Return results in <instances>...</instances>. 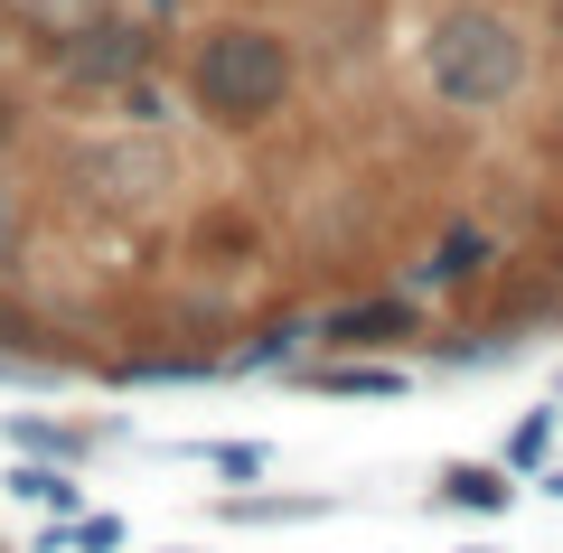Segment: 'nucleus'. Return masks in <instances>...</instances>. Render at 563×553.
<instances>
[{
	"mask_svg": "<svg viewBox=\"0 0 563 553\" xmlns=\"http://www.w3.org/2000/svg\"><path fill=\"white\" fill-rule=\"evenodd\" d=\"M151 10H169V0H151Z\"/></svg>",
	"mask_w": 563,
	"mask_h": 553,
	"instance_id": "obj_12",
	"label": "nucleus"
},
{
	"mask_svg": "<svg viewBox=\"0 0 563 553\" xmlns=\"http://www.w3.org/2000/svg\"><path fill=\"white\" fill-rule=\"evenodd\" d=\"M141 66H151V29L122 20V10H103V20H85V29L57 38V85H113L122 95Z\"/></svg>",
	"mask_w": 563,
	"mask_h": 553,
	"instance_id": "obj_3",
	"label": "nucleus"
},
{
	"mask_svg": "<svg viewBox=\"0 0 563 553\" xmlns=\"http://www.w3.org/2000/svg\"><path fill=\"white\" fill-rule=\"evenodd\" d=\"M291 76H301V57H291V38L263 20H217L198 47H188V103L217 122H263L282 113V95H291Z\"/></svg>",
	"mask_w": 563,
	"mask_h": 553,
	"instance_id": "obj_2",
	"label": "nucleus"
},
{
	"mask_svg": "<svg viewBox=\"0 0 563 553\" xmlns=\"http://www.w3.org/2000/svg\"><path fill=\"white\" fill-rule=\"evenodd\" d=\"M479 273H488V235H470V225H451L442 254L422 263V281H432V291H461V281H479Z\"/></svg>",
	"mask_w": 563,
	"mask_h": 553,
	"instance_id": "obj_5",
	"label": "nucleus"
},
{
	"mask_svg": "<svg viewBox=\"0 0 563 553\" xmlns=\"http://www.w3.org/2000/svg\"><path fill=\"white\" fill-rule=\"evenodd\" d=\"M544 441H554V413H536V422H526L517 441H507V469H526V460H544Z\"/></svg>",
	"mask_w": 563,
	"mask_h": 553,
	"instance_id": "obj_9",
	"label": "nucleus"
},
{
	"mask_svg": "<svg viewBox=\"0 0 563 553\" xmlns=\"http://www.w3.org/2000/svg\"><path fill=\"white\" fill-rule=\"evenodd\" d=\"M103 10H122V0H0V20H20L29 38H47V47H57L66 29H85V20H103Z\"/></svg>",
	"mask_w": 563,
	"mask_h": 553,
	"instance_id": "obj_4",
	"label": "nucleus"
},
{
	"mask_svg": "<svg viewBox=\"0 0 563 553\" xmlns=\"http://www.w3.org/2000/svg\"><path fill=\"white\" fill-rule=\"evenodd\" d=\"M10 488H20L29 507H57V516L76 507V478H57V469H20V478H10Z\"/></svg>",
	"mask_w": 563,
	"mask_h": 553,
	"instance_id": "obj_8",
	"label": "nucleus"
},
{
	"mask_svg": "<svg viewBox=\"0 0 563 553\" xmlns=\"http://www.w3.org/2000/svg\"><path fill=\"white\" fill-rule=\"evenodd\" d=\"M207 460H217L225 478H254V469H263V451H254V441H217V451H207Z\"/></svg>",
	"mask_w": 563,
	"mask_h": 553,
	"instance_id": "obj_10",
	"label": "nucleus"
},
{
	"mask_svg": "<svg viewBox=\"0 0 563 553\" xmlns=\"http://www.w3.org/2000/svg\"><path fill=\"white\" fill-rule=\"evenodd\" d=\"M422 76H432L442 103H461V113H498V103H517L526 76H536V38H526L507 10H488V0H461V10H442L432 38H422Z\"/></svg>",
	"mask_w": 563,
	"mask_h": 553,
	"instance_id": "obj_1",
	"label": "nucleus"
},
{
	"mask_svg": "<svg viewBox=\"0 0 563 553\" xmlns=\"http://www.w3.org/2000/svg\"><path fill=\"white\" fill-rule=\"evenodd\" d=\"M451 507H507V469H451Z\"/></svg>",
	"mask_w": 563,
	"mask_h": 553,
	"instance_id": "obj_7",
	"label": "nucleus"
},
{
	"mask_svg": "<svg viewBox=\"0 0 563 553\" xmlns=\"http://www.w3.org/2000/svg\"><path fill=\"white\" fill-rule=\"evenodd\" d=\"M385 329H404V300H366V310H339L320 338H329V347H376Z\"/></svg>",
	"mask_w": 563,
	"mask_h": 553,
	"instance_id": "obj_6",
	"label": "nucleus"
},
{
	"mask_svg": "<svg viewBox=\"0 0 563 553\" xmlns=\"http://www.w3.org/2000/svg\"><path fill=\"white\" fill-rule=\"evenodd\" d=\"M122 113H132V122H161V85L132 76V85H122Z\"/></svg>",
	"mask_w": 563,
	"mask_h": 553,
	"instance_id": "obj_11",
	"label": "nucleus"
}]
</instances>
